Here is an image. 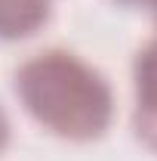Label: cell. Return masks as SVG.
Listing matches in <instances>:
<instances>
[{"instance_id":"cell-1","label":"cell","mask_w":157,"mask_h":161,"mask_svg":"<svg viewBox=\"0 0 157 161\" xmlns=\"http://www.w3.org/2000/svg\"><path fill=\"white\" fill-rule=\"evenodd\" d=\"M16 93L43 130L71 142L105 136L114 121L108 78L71 50H43L16 68Z\"/></svg>"},{"instance_id":"cell-2","label":"cell","mask_w":157,"mask_h":161,"mask_svg":"<svg viewBox=\"0 0 157 161\" xmlns=\"http://www.w3.org/2000/svg\"><path fill=\"white\" fill-rule=\"evenodd\" d=\"M133 84H136L133 130L151 152H157V37L136 53Z\"/></svg>"},{"instance_id":"cell-3","label":"cell","mask_w":157,"mask_h":161,"mask_svg":"<svg viewBox=\"0 0 157 161\" xmlns=\"http://www.w3.org/2000/svg\"><path fill=\"white\" fill-rule=\"evenodd\" d=\"M53 16V0H0V40L13 43L37 34Z\"/></svg>"},{"instance_id":"cell-4","label":"cell","mask_w":157,"mask_h":161,"mask_svg":"<svg viewBox=\"0 0 157 161\" xmlns=\"http://www.w3.org/2000/svg\"><path fill=\"white\" fill-rule=\"evenodd\" d=\"M9 118H6V112H3V105H0V152L9 146Z\"/></svg>"},{"instance_id":"cell-5","label":"cell","mask_w":157,"mask_h":161,"mask_svg":"<svg viewBox=\"0 0 157 161\" xmlns=\"http://www.w3.org/2000/svg\"><path fill=\"white\" fill-rule=\"evenodd\" d=\"M117 3H123V6H151L154 9L157 0H117Z\"/></svg>"},{"instance_id":"cell-6","label":"cell","mask_w":157,"mask_h":161,"mask_svg":"<svg viewBox=\"0 0 157 161\" xmlns=\"http://www.w3.org/2000/svg\"><path fill=\"white\" fill-rule=\"evenodd\" d=\"M154 19H157V3H154Z\"/></svg>"}]
</instances>
